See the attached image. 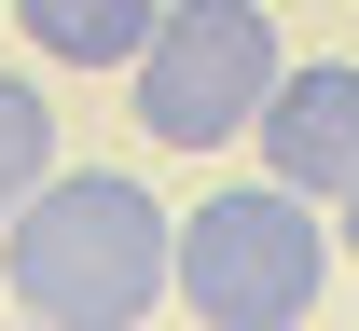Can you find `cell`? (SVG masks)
<instances>
[{
    "label": "cell",
    "instance_id": "cell-1",
    "mask_svg": "<svg viewBox=\"0 0 359 331\" xmlns=\"http://www.w3.org/2000/svg\"><path fill=\"white\" fill-rule=\"evenodd\" d=\"M0 276H14V318L42 331H138L180 276V235L125 166H55L0 221Z\"/></svg>",
    "mask_w": 359,
    "mask_h": 331
},
{
    "label": "cell",
    "instance_id": "cell-2",
    "mask_svg": "<svg viewBox=\"0 0 359 331\" xmlns=\"http://www.w3.org/2000/svg\"><path fill=\"white\" fill-rule=\"evenodd\" d=\"M180 304L208 331H304L318 290H332V207L290 180H235L180 221Z\"/></svg>",
    "mask_w": 359,
    "mask_h": 331
},
{
    "label": "cell",
    "instance_id": "cell-3",
    "mask_svg": "<svg viewBox=\"0 0 359 331\" xmlns=\"http://www.w3.org/2000/svg\"><path fill=\"white\" fill-rule=\"evenodd\" d=\"M276 14L263 0H166L152 14V42H138V139H166V152H222L263 125V97H276Z\"/></svg>",
    "mask_w": 359,
    "mask_h": 331
},
{
    "label": "cell",
    "instance_id": "cell-4",
    "mask_svg": "<svg viewBox=\"0 0 359 331\" xmlns=\"http://www.w3.org/2000/svg\"><path fill=\"white\" fill-rule=\"evenodd\" d=\"M249 139H263V180H290V193L332 207V193L359 180V69H346V55H290Z\"/></svg>",
    "mask_w": 359,
    "mask_h": 331
},
{
    "label": "cell",
    "instance_id": "cell-5",
    "mask_svg": "<svg viewBox=\"0 0 359 331\" xmlns=\"http://www.w3.org/2000/svg\"><path fill=\"white\" fill-rule=\"evenodd\" d=\"M0 14H14L55 69H138V42H152L166 0H0Z\"/></svg>",
    "mask_w": 359,
    "mask_h": 331
},
{
    "label": "cell",
    "instance_id": "cell-6",
    "mask_svg": "<svg viewBox=\"0 0 359 331\" xmlns=\"http://www.w3.org/2000/svg\"><path fill=\"white\" fill-rule=\"evenodd\" d=\"M42 180H55V111H42V83L0 69V221H14Z\"/></svg>",
    "mask_w": 359,
    "mask_h": 331
},
{
    "label": "cell",
    "instance_id": "cell-7",
    "mask_svg": "<svg viewBox=\"0 0 359 331\" xmlns=\"http://www.w3.org/2000/svg\"><path fill=\"white\" fill-rule=\"evenodd\" d=\"M332 262H359V180L332 193Z\"/></svg>",
    "mask_w": 359,
    "mask_h": 331
},
{
    "label": "cell",
    "instance_id": "cell-8",
    "mask_svg": "<svg viewBox=\"0 0 359 331\" xmlns=\"http://www.w3.org/2000/svg\"><path fill=\"white\" fill-rule=\"evenodd\" d=\"M28 331H42V318H28Z\"/></svg>",
    "mask_w": 359,
    "mask_h": 331
}]
</instances>
